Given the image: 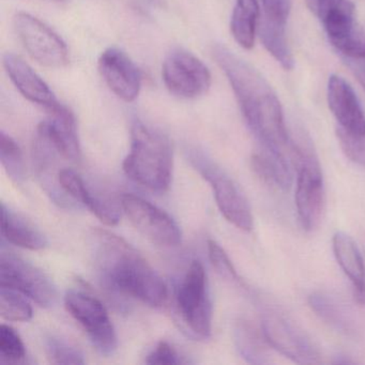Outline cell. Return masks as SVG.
Segmentation results:
<instances>
[{"mask_svg":"<svg viewBox=\"0 0 365 365\" xmlns=\"http://www.w3.org/2000/svg\"><path fill=\"white\" fill-rule=\"evenodd\" d=\"M212 55L227 78L252 133L264 149L292 161L294 138L288 133L281 102L272 87L257 70L226 46L217 44Z\"/></svg>","mask_w":365,"mask_h":365,"instance_id":"1","label":"cell"},{"mask_svg":"<svg viewBox=\"0 0 365 365\" xmlns=\"http://www.w3.org/2000/svg\"><path fill=\"white\" fill-rule=\"evenodd\" d=\"M93 237L96 264L110 289L150 307L165 304V282L130 243L106 230H96Z\"/></svg>","mask_w":365,"mask_h":365,"instance_id":"2","label":"cell"},{"mask_svg":"<svg viewBox=\"0 0 365 365\" xmlns=\"http://www.w3.org/2000/svg\"><path fill=\"white\" fill-rule=\"evenodd\" d=\"M173 149L161 132L135 121L131 130V147L123 161L125 175L150 191L164 193L173 177Z\"/></svg>","mask_w":365,"mask_h":365,"instance_id":"3","label":"cell"},{"mask_svg":"<svg viewBox=\"0 0 365 365\" xmlns=\"http://www.w3.org/2000/svg\"><path fill=\"white\" fill-rule=\"evenodd\" d=\"M322 22L330 43L348 58L365 59V31L356 24V7L350 0H305Z\"/></svg>","mask_w":365,"mask_h":365,"instance_id":"4","label":"cell"},{"mask_svg":"<svg viewBox=\"0 0 365 365\" xmlns=\"http://www.w3.org/2000/svg\"><path fill=\"white\" fill-rule=\"evenodd\" d=\"M177 307L192 333L202 339L212 331V304L209 296L206 271L200 260L190 264L178 290Z\"/></svg>","mask_w":365,"mask_h":365,"instance_id":"5","label":"cell"},{"mask_svg":"<svg viewBox=\"0 0 365 365\" xmlns=\"http://www.w3.org/2000/svg\"><path fill=\"white\" fill-rule=\"evenodd\" d=\"M65 304L98 351L110 356L116 350V331L108 309L99 299L82 290L71 289L66 294Z\"/></svg>","mask_w":365,"mask_h":365,"instance_id":"6","label":"cell"},{"mask_svg":"<svg viewBox=\"0 0 365 365\" xmlns=\"http://www.w3.org/2000/svg\"><path fill=\"white\" fill-rule=\"evenodd\" d=\"M0 286L21 292L41 307L56 302V286L48 274L11 252H1Z\"/></svg>","mask_w":365,"mask_h":365,"instance_id":"7","label":"cell"},{"mask_svg":"<svg viewBox=\"0 0 365 365\" xmlns=\"http://www.w3.org/2000/svg\"><path fill=\"white\" fill-rule=\"evenodd\" d=\"M192 161L198 172L210 183L217 208L223 217L239 230H252L253 215L251 207L234 179L204 157L193 158Z\"/></svg>","mask_w":365,"mask_h":365,"instance_id":"8","label":"cell"},{"mask_svg":"<svg viewBox=\"0 0 365 365\" xmlns=\"http://www.w3.org/2000/svg\"><path fill=\"white\" fill-rule=\"evenodd\" d=\"M14 29L25 50L40 65L58 69L69 63L67 44L39 19L20 12L14 19Z\"/></svg>","mask_w":365,"mask_h":365,"instance_id":"9","label":"cell"},{"mask_svg":"<svg viewBox=\"0 0 365 365\" xmlns=\"http://www.w3.org/2000/svg\"><path fill=\"white\" fill-rule=\"evenodd\" d=\"M162 78L170 93L185 99L200 97L211 86V74L206 65L182 48L168 53L162 66Z\"/></svg>","mask_w":365,"mask_h":365,"instance_id":"10","label":"cell"},{"mask_svg":"<svg viewBox=\"0 0 365 365\" xmlns=\"http://www.w3.org/2000/svg\"><path fill=\"white\" fill-rule=\"evenodd\" d=\"M296 200L297 212L302 227L313 232L322 221L324 206V185L319 162L312 146L305 149L298 164Z\"/></svg>","mask_w":365,"mask_h":365,"instance_id":"11","label":"cell"},{"mask_svg":"<svg viewBox=\"0 0 365 365\" xmlns=\"http://www.w3.org/2000/svg\"><path fill=\"white\" fill-rule=\"evenodd\" d=\"M120 205L132 225L151 242L161 247L180 245V228L168 212L134 194H123Z\"/></svg>","mask_w":365,"mask_h":365,"instance_id":"12","label":"cell"},{"mask_svg":"<svg viewBox=\"0 0 365 365\" xmlns=\"http://www.w3.org/2000/svg\"><path fill=\"white\" fill-rule=\"evenodd\" d=\"M262 330L269 345L286 358L299 364L320 362L319 351L307 333L282 314L267 312L262 318Z\"/></svg>","mask_w":365,"mask_h":365,"instance_id":"13","label":"cell"},{"mask_svg":"<svg viewBox=\"0 0 365 365\" xmlns=\"http://www.w3.org/2000/svg\"><path fill=\"white\" fill-rule=\"evenodd\" d=\"M99 71L108 88L125 102L138 99L142 88V73L123 51L108 48L99 58Z\"/></svg>","mask_w":365,"mask_h":365,"instance_id":"14","label":"cell"},{"mask_svg":"<svg viewBox=\"0 0 365 365\" xmlns=\"http://www.w3.org/2000/svg\"><path fill=\"white\" fill-rule=\"evenodd\" d=\"M329 108L339 127L354 135L365 133V114L349 83L341 76H331L327 87Z\"/></svg>","mask_w":365,"mask_h":365,"instance_id":"15","label":"cell"},{"mask_svg":"<svg viewBox=\"0 0 365 365\" xmlns=\"http://www.w3.org/2000/svg\"><path fill=\"white\" fill-rule=\"evenodd\" d=\"M4 67L23 97L48 110L59 103L43 78L21 57L14 54L4 56Z\"/></svg>","mask_w":365,"mask_h":365,"instance_id":"16","label":"cell"},{"mask_svg":"<svg viewBox=\"0 0 365 365\" xmlns=\"http://www.w3.org/2000/svg\"><path fill=\"white\" fill-rule=\"evenodd\" d=\"M58 182L61 189L76 202L85 205L102 223L115 226L120 220L118 208L112 202L93 195L82 177L71 168H63L58 173Z\"/></svg>","mask_w":365,"mask_h":365,"instance_id":"17","label":"cell"},{"mask_svg":"<svg viewBox=\"0 0 365 365\" xmlns=\"http://www.w3.org/2000/svg\"><path fill=\"white\" fill-rule=\"evenodd\" d=\"M1 235L8 242L23 249L39 251L48 245L46 235L31 221L1 202Z\"/></svg>","mask_w":365,"mask_h":365,"instance_id":"18","label":"cell"},{"mask_svg":"<svg viewBox=\"0 0 365 365\" xmlns=\"http://www.w3.org/2000/svg\"><path fill=\"white\" fill-rule=\"evenodd\" d=\"M260 0H236L230 31L235 41L245 50H251L255 43L256 33L259 23Z\"/></svg>","mask_w":365,"mask_h":365,"instance_id":"19","label":"cell"},{"mask_svg":"<svg viewBox=\"0 0 365 365\" xmlns=\"http://www.w3.org/2000/svg\"><path fill=\"white\" fill-rule=\"evenodd\" d=\"M251 165L256 176L270 187L288 190L292 185L288 160L264 149L262 153L252 155Z\"/></svg>","mask_w":365,"mask_h":365,"instance_id":"20","label":"cell"},{"mask_svg":"<svg viewBox=\"0 0 365 365\" xmlns=\"http://www.w3.org/2000/svg\"><path fill=\"white\" fill-rule=\"evenodd\" d=\"M333 252L341 270L351 281L352 286L365 284V264L354 239L343 232L333 236Z\"/></svg>","mask_w":365,"mask_h":365,"instance_id":"21","label":"cell"},{"mask_svg":"<svg viewBox=\"0 0 365 365\" xmlns=\"http://www.w3.org/2000/svg\"><path fill=\"white\" fill-rule=\"evenodd\" d=\"M236 344L241 356L252 364H269L271 362L268 351V341L264 333L259 332L254 324L247 320H241L237 324Z\"/></svg>","mask_w":365,"mask_h":365,"instance_id":"22","label":"cell"},{"mask_svg":"<svg viewBox=\"0 0 365 365\" xmlns=\"http://www.w3.org/2000/svg\"><path fill=\"white\" fill-rule=\"evenodd\" d=\"M258 34L264 48L286 71L294 68V61L286 37V25L259 19Z\"/></svg>","mask_w":365,"mask_h":365,"instance_id":"23","label":"cell"},{"mask_svg":"<svg viewBox=\"0 0 365 365\" xmlns=\"http://www.w3.org/2000/svg\"><path fill=\"white\" fill-rule=\"evenodd\" d=\"M309 303L312 309L335 330L345 333L346 335H351L354 333V324L349 315L335 299L327 294L316 292L309 296Z\"/></svg>","mask_w":365,"mask_h":365,"instance_id":"24","label":"cell"},{"mask_svg":"<svg viewBox=\"0 0 365 365\" xmlns=\"http://www.w3.org/2000/svg\"><path fill=\"white\" fill-rule=\"evenodd\" d=\"M24 294L0 286V316L8 322H29L33 317V307Z\"/></svg>","mask_w":365,"mask_h":365,"instance_id":"25","label":"cell"},{"mask_svg":"<svg viewBox=\"0 0 365 365\" xmlns=\"http://www.w3.org/2000/svg\"><path fill=\"white\" fill-rule=\"evenodd\" d=\"M0 160L10 178L16 183L24 180L25 166L22 150L18 143L4 132L0 134Z\"/></svg>","mask_w":365,"mask_h":365,"instance_id":"26","label":"cell"},{"mask_svg":"<svg viewBox=\"0 0 365 365\" xmlns=\"http://www.w3.org/2000/svg\"><path fill=\"white\" fill-rule=\"evenodd\" d=\"M46 352L52 364L83 365L85 356L81 349L59 337H50L46 343Z\"/></svg>","mask_w":365,"mask_h":365,"instance_id":"27","label":"cell"},{"mask_svg":"<svg viewBox=\"0 0 365 365\" xmlns=\"http://www.w3.org/2000/svg\"><path fill=\"white\" fill-rule=\"evenodd\" d=\"M0 356L9 363H24L27 356L26 347L19 333L5 324L0 327Z\"/></svg>","mask_w":365,"mask_h":365,"instance_id":"28","label":"cell"},{"mask_svg":"<svg viewBox=\"0 0 365 365\" xmlns=\"http://www.w3.org/2000/svg\"><path fill=\"white\" fill-rule=\"evenodd\" d=\"M208 252L213 268L222 277L236 285L245 286L227 254L215 240H208Z\"/></svg>","mask_w":365,"mask_h":365,"instance_id":"29","label":"cell"},{"mask_svg":"<svg viewBox=\"0 0 365 365\" xmlns=\"http://www.w3.org/2000/svg\"><path fill=\"white\" fill-rule=\"evenodd\" d=\"M336 136L339 146L346 157L354 163L365 168V133L354 135L337 127Z\"/></svg>","mask_w":365,"mask_h":365,"instance_id":"30","label":"cell"},{"mask_svg":"<svg viewBox=\"0 0 365 365\" xmlns=\"http://www.w3.org/2000/svg\"><path fill=\"white\" fill-rule=\"evenodd\" d=\"M145 362L151 365H179L185 364L187 361L170 343L162 341L147 356Z\"/></svg>","mask_w":365,"mask_h":365,"instance_id":"31","label":"cell"},{"mask_svg":"<svg viewBox=\"0 0 365 365\" xmlns=\"http://www.w3.org/2000/svg\"><path fill=\"white\" fill-rule=\"evenodd\" d=\"M260 19L286 25L292 10V0H260Z\"/></svg>","mask_w":365,"mask_h":365,"instance_id":"32","label":"cell"}]
</instances>
